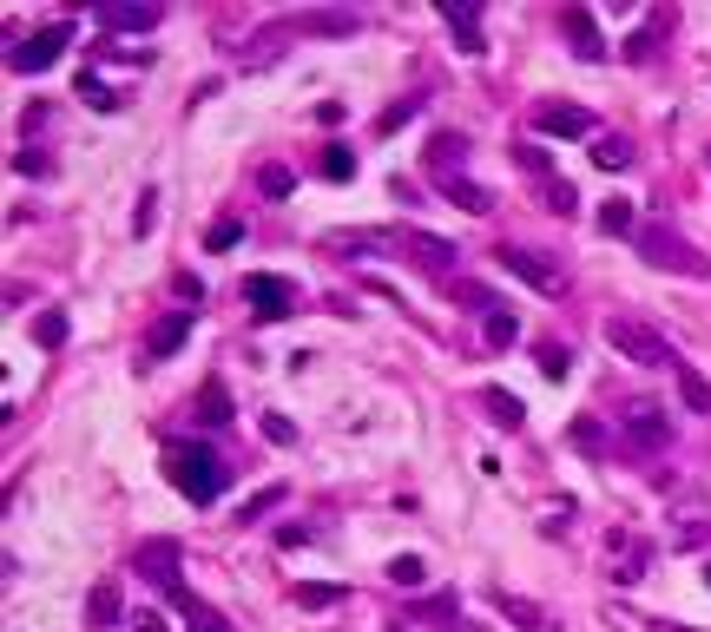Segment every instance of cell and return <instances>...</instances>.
Segmentation results:
<instances>
[{
  "instance_id": "1",
  "label": "cell",
  "mask_w": 711,
  "mask_h": 632,
  "mask_svg": "<svg viewBox=\"0 0 711 632\" xmlns=\"http://www.w3.org/2000/svg\"><path fill=\"white\" fill-rule=\"evenodd\" d=\"M165 474H172V488L198 507H211L224 494V455L205 448V442H172L165 448Z\"/></svg>"
},
{
  "instance_id": "2",
  "label": "cell",
  "mask_w": 711,
  "mask_h": 632,
  "mask_svg": "<svg viewBox=\"0 0 711 632\" xmlns=\"http://www.w3.org/2000/svg\"><path fill=\"white\" fill-rule=\"evenodd\" d=\"M606 343H613L632 369H665V376H672V369L685 363V356H679L672 343H665L659 330H652L646 316H613V323H606Z\"/></svg>"
},
{
  "instance_id": "3",
  "label": "cell",
  "mask_w": 711,
  "mask_h": 632,
  "mask_svg": "<svg viewBox=\"0 0 711 632\" xmlns=\"http://www.w3.org/2000/svg\"><path fill=\"white\" fill-rule=\"evenodd\" d=\"M639 257H646L652 270H679V277H711V257L698 251V244H685L672 224H639Z\"/></svg>"
},
{
  "instance_id": "4",
  "label": "cell",
  "mask_w": 711,
  "mask_h": 632,
  "mask_svg": "<svg viewBox=\"0 0 711 632\" xmlns=\"http://www.w3.org/2000/svg\"><path fill=\"white\" fill-rule=\"evenodd\" d=\"M501 270L507 277H521L527 290H540V297H567V270L553 264V257H540V251H521V244H501Z\"/></svg>"
},
{
  "instance_id": "5",
  "label": "cell",
  "mask_w": 711,
  "mask_h": 632,
  "mask_svg": "<svg viewBox=\"0 0 711 632\" xmlns=\"http://www.w3.org/2000/svg\"><path fill=\"white\" fill-rule=\"evenodd\" d=\"M66 47H73V27H66V20H53V27L27 33V40H20V47L7 53V66H14V73H47V66L60 60Z\"/></svg>"
},
{
  "instance_id": "6",
  "label": "cell",
  "mask_w": 711,
  "mask_h": 632,
  "mask_svg": "<svg viewBox=\"0 0 711 632\" xmlns=\"http://www.w3.org/2000/svg\"><path fill=\"white\" fill-rule=\"evenodd\" d=\"M244 303L257 310V323H284V316L297 310V290H290L284 277H244Z\"/></svg>"
},
{
  "instance_id": "7",
  "label": "cell",
  "mask_w": 711,
  "mask_h": 632,
  "mask_svg": "<svg viewBox=\"0 0 711 632\" xmlns=\"http://www.w3.org/2000/svg\"><path fill=\"white\" fill-rule=\"evenodd\" d=\"M158 20H165L158 0H106V7H99V27L106 33H152Z\"/></svg>"
},
{
  "instance_id": "8",
  "label": "cell",
  "mask_w": 711,
  "mask_h": 632,
  "mask_svg": "<svg viewBox=\"0 0 711 632\" xmlns=\"http://www.w3.org/2000/svg\"><path fill=\"white\" fill-rule=\"evenodd\" d=\"M534 126L547 132V139H593V112L567 106V99H547V106L534 112Z\"/></svg>"
},
{
  "instance_id": "9",
  "label": "cell",
  "mask_w": 711,
  "mask_h": 632,
  "mask_svg": "<svg viewBox=\"0 0 711 632\" xmlns=\"http://www.w3.org/2000/svg\"><path fill=\"white\" fill-rule=\"evenodd\" d=\"M626 442H632V448H646V455H659V448L672 442V422H665V409H652V402H632V415H626Z\"/></svg>"
},
{
  "instance_id": "10",
  "label": "cell",
  "mask_w": 711,
  "mask_h": 632,
  "mask_svg": "<svg viewBox=\"0 0 711 632\" xmlns=\"http://www.w3.org/2000/svg\"><path fill=\"white\" fill-rule=\"evenodd\" d=\"M435 185H442V198H448V205H461L468 218H488V211H494V191L474 185V178H461V172H435Z\"/></svg>"
},
{
  "instance_id": "11",
  "label": "cell",
  "mask_w": 711,
  "mask_h": 632,
  "mask_svg": "<svg viewBox=\"0 0 711 632\" xmlns=\"http://www.w3.org/2000/svg\"><path fill=\"white\" fill-rule=\"evenodd\" d=\"M560 33H567V40H573V53H580V60H606L600 20L586 14V7H567V14H560Z\"/></svg>"
},
{
  "instance_id": "12",
  "label": "cell",
  "mask_w": 711,
  "mask_h": 632,
  "mask_svg": "<svg viewBox=\"0 0 711 632\" xmlns=\"http://www.w3.org/2000/svg\"><path fill=\"white\" fill-rule=\"evenodd\" d=\"M185 336H191V310H165V316H158V330L145 336V356H178Z\"/></svg>"
},
{
  "instance_id": "13",
  "label": "cell",
  "mask_w": 711,
  "mask_h": 632,
  "mask_svg": "<svg viewBox=\"0 0 711 632\" xmlns=\"http://www.w3.org/2000/svg\"><path fill=\"white\" fill-rule=\"evenodd\" d=\"M402 244H409V257H415V264H428V270H455L461 264V251L448 244V237H435V231H409Z\"/></svg>"
},
{
  "instance_id": "14",
  "label": "cell",
  "mask_w": 711,
  "mask_h": 632,
  "mask_svg": "<svg viewBox=\"0 0 711 632\" xmlns=\"http://www.w3.org/2000/svg\"><path fill=\"white\" fill-rule=\"evenodd\" d=\"M139 573H152L165 593H178V586H185V580H178V547H172V540H152V547H139Z\"/></svg>"
},
{
  "instance_id": "15",
  "label": "cell",
  "mask_w": 711,
  "mask_h": 632,
  "mask_svg": "<svg viewBox=\"0 0 711 632\" xmlns=\"http://www.w3.org/2000/svg\"><path fill=\"white\" fill-rule=\"evenodd\" d=\"M442 20H448V33L461 40V53H488V40H481V14H474V7H461V0H442Z\"/></svg>"
},
{
  "instance_id": "16",
  "label": "cell",
  "mask_w": 711,
  "mask_h": 632,
  "mask_svg": "<svg viewBox=\"0 0 711 632\" xmlns=\"http://www.w3.org/2000/svg\"><path fill=\"white\" fill-rule=\"evenodd\" d=\"M514 336H521L514 310H507V303H481V343H488V349H514Z\"/></svg>"
},
{
  "instance_id": "17",
  "label": "cell",
  "mask_w": 711,
  "mask_h": 632,
  "mask_svg": "<svg viewBox=\"0 0 711 632\" xmlns=\"http://www.w3.org/2000/svg\"><path fill=\"white\" fill-rule=\"evenodd\" d=\"M481 409H488L501 428H521V422H527V402H521L514 389H501V382H488V389H481Z\"/></svg>"
},
{
  "instance_id": "18",
  "label": "cell",
  "mask_w": 711,
  "mask_h": 632,
  "mask_svg": "<svg viewBox=\"0 0 711 632\" xmlns=\"http://www.w3.org/2000/svg\"><path fill=\"white\" fill-rule=\"evenodd\" d=\"M494 606H501L514 626H527V632H553V613H547V606H534V600H521V593H494Z\"/></svg>"
},
{
  "instance_id": "19",
  "label": "cell",
  "mask_w": 711,
  "mask_h": 632,
  "mask_svg": "<svg viewBox=\"0 0 711 632\" xmlns=\"http://www.w3.org/2000/svg\"><path fill=\"white\" fill-rule=\"evenodd\" d=\"M593 224H600L606 237H639V205H632V198H606Z\"/></svg>"
},
{
  "instance_id": "20",
  "label": "cell",
  "mask_w": 711,
  "mask_h": 632,
  "mask_svg": "<svg viewBox=\"0 0 711 632\" xmlns=\"http://www.w3.org/2000/svg\"><path fill=\"white\" fill-rule=\"evenodd\" d=\"M198 422H205V428H231V389H224L218 376L198 389Z\"/></svg>"
},
{
  "instance_id": "21",
  "label": "cell",
  "mask_w": 711,
  "mask_h": 632,
  "mask_svg": "<svg viewBox=\"0 0 711 632\" xmlns=\"http://www.w3.org/2000/svg\"><path fill=\"white\" fill-rule=\"evenodd\" d=\"M672 382H679V402H685L692 415H711V382L698 376L692 363H679V369H672Z\"/></svg>"
},
{
  "instance_id": "22",
  "label": "cell",
  "mask_w": 711,
  "mask_h": 632,
  "mask_svg": "<svg viewBox=\"0 0 711 632\" xmlns=\"http://www.w3.org/2000/svg\"><path fill=\"white\" fill-rule=\"evenodd\" d=\"M172 600H178V606H185V619H191V632H231V619H224V613H218V606H198V600H191V593H185V586H178Z\"/></svg>"
},
{
  "instance_id": "23",
  "label": "cell",
  "mask_w": 711,
  "mask_h": 632,
  "mask_svg": "<svg viewBox=\"0 0 711 632\" xmlns=\"http://www.w3.org/2000/svg\"><path fill=\"white\" fill-rule=\"evenodd\" d=\"M665 27H672V20H665V14H652L639 33H626V60H652V47H659V33H665Z\"/></svg>"
},
{
  "instance_id": "24",
  "label": "cell",
  "mask_w": 711,
  "mask_h": 632,
  "mask_svg": "<svg viewBox=\"0 0 711 632\" xmlns=\"http://www.w3.org/2000/svg\"><path fill=\"white\" fill-rule=\"evenodd\" d=\"M323 178H330V185H349V178H356V152H349V145H323Z\"/></svg>"
},
{
  "instance_id": "25",
  "label": "cell",
  "mask_w": 711,
  "mask_h": 632,
  "mask_svg": "<svg viewBox=\"0 0 711 632\" xmlns=\"http://www.w3.org/2000/svg\"><path fill=\"white\" fill-rule=\"evenodd\" d=\"M626 158H632L626 139H613V132H600V139H593V165H600V172H619Z\"/></svg>"
},
{
  "instance_id": "26",
  "label": "cell",
  "mask_w": 711,
  "mask_h": 632,
  "mask_svg": "<svg viewBox=\"0 0 711 632\" xmlns=\"http://www.w3.org/2000/svg\"><path fill=\"white\" fill-rule=\"evenodd\" d=\"M297 33H349L356 27V14H303V20H290Z\"/></svg>"
},
{
  "instance_id": "27",
  "label": "cell",
  "mask_w": 711,
  "mask_h": 632,
  "mask_svg": "<svg viewBox=\"0 0 711 632\" xmlns=\"http://www.w3.org/2000/svg\"><path fill=\"white\" fill-rule=\"evenodd\" d=\"M86 619H93V626H112V619H119V593H112V586H93V600H86Z\"/></svg>"
},
{
  "instance_id": "28",
  "label": "cell",
  "mask_w": 711,
  "mask_h": 632,
  "mask_svg": "<svg viewBox=\"0 0 711 632\" xmlns=\"http://www.w3.org/2000/svg\"><path fill=\"white\" fill-rule=\"evenodd\" d=\"M573 442H580L586 455H606V428L593 422V415H573Z\"/></svg>"
},
{
  "instance_id": "29",
  "label": "cell",
  "mask_w": 711,
  "mask_h": 632,
  "mask_svg": "<svg viewBox=\"0 0 711 632\" xmlns=\"http://www.w3.org/2000/svg\"><path fill=\"white\" fill-rule=\"evenodd\" d=\"M540 198H547L553 211H567V218H573V211H580V191H573L567 178H547V185H540Z\"/></svg>"
},
{
  "instance_id": "30",
  "label": "cell",
  "mask_w": 711,
  "mask_h": 632,
  "mask_svg": "<svg viewBox=\"0 0 711 632\" xmlns=\"http://www.w3.org/2000/svg\"><path fill=\"white\" fill-rule=\"evenodd\" d=\"M534 363L547 369L553 382H560V376H567V369H573V356H567V343H540V349H534Z\"/></svg>"
},
{
  "instance_id": "31",
  "label": "cell",
  "mask_w": 711,
  "mask_h": 632,
  "mask_svg": "<svg viewBox=\"0 0 711 632\" xmlns=\"http://www.w3.org/2000/svg\"><path fill=\"white\" fill-rule=\"evenodd\" d=\"M257 191H264V198H290V191H297V178H290L284 165H264V172H257Z\"/></svg>"
},
{
  "instance_id": "32",
  "label": "cell",
  "mask_w": 711,
  "mask_h": 632,
  "mask_svg": "<svg viewBox=\"0 0 711 632\" xmlns=\"http://www.w3.org/2000/svg\"><path fill=\"white\" fill-rule=\"evenodd\" d=\"M33 343H40V349H60V343H66V316L47 310L40 323H33Z\"/></svg>"
},
{
  "instance_id": "33",
  "label": "cell",
  "mask_w": 711,
  "mask_h": 632,
  "mask_svg": "<svg viewBox=\"0 0 711 632\" xmlns=\"http://www.w3.org/2000/svg\"><path fill=\"white\" fill-rule=\"evenodd\" d=\"M79 99H86L93 112H112V86L99 73H79Z\"/></svg>"
},
{
  "instance_id": "34",
  "label": "cell",
  "mask_w": 711,
  "mask_h": 632,
  "mask_svg": "<svg viewBox=\"0 0 711 632\" xmlns=\"http://www.w3.org/2000/svg\"><path fill=\"white\" fill-rule=\"evenodd\" d=\"M389 580H395V586H422V580H428V567L415 560V553H402V560H389Z\"/></svg>"
},
{
  "instance_id": "35",
  "label": "cell",
  "mask_w": 711,
  "mask_h": 632,
  "mask_svg": "<svg viewBox=\"0 0 711 632\" xmlns=\"http://www.w3.org/2000/svg\"><path fill=\"white\" fill-rule=\"evenodd\" d=\"M455 152H461V139H455V132H442V139L428 145V165H435V172H448V165H455Z\"/></svg>"
},
{
  "instance_id": "36",
  "label": "cell",
  "mask_w": 711,
  "mask_h": 632,
  "mask_svg": "<svg viewBox=\"0 0 711 632\" xmlns=\"http://www.w3.org/2000/svg\"><path fill=\"white\" fill-rule=\"evenodd\" d=\"M237 237H244V224H237V218H218V224H211V237H205V244H211V251H231Z\"/></svg>"
},
{
  "instance_id": "37",
  "label": "cell",
  "mask_w": 711,
  "mask_h": 632,
  "mask_svg": "<svg viewBox=\"0 0 711 632\" xmlns=\"http://www.w3.org/2000/svg\"><path fill=\"white\" fill-rule=\"evenodd\" d=\"M152 224H158V191H139V218H132V231H152Z\"/></svg>"
},
{
  "instance_id": "38",
  "label": "cell",
  "mask_w": 711,
  "mask_h": 632,
  "mask_svg": "<svg viewBox=\"0 0 711 632\" xmlns=\"http://www.w3.org/2000/svg\"><path fill=\"white\" fill-rule=\"evenodd\" d=\"M264 435H270L277 448H290V442H297V428H290V415H264Z\"/></svg>"
},
{
  "instance_id": "39",
  "label": "cell",
  "mask_w": 711,
  "mask_h": 632,
  "mask_svg": "<svg viewBox=\"0 0 711 632\" xmlns=\"http://www.w3.org/2000/svg\"><path fill=\"white\" fill-rule=\"evenodd\" d=\"M336 600H343L336 586H297V606H336Z\"/></svg>"
},
{
  "instance_id": "40",
  "label": "cell",
  "mask_w": 711,
  "mask_h": 632,
  "mask_svg": "<svg viewBox=\"0 0 711 632\" xmlns=\"http://www.w3.org/2000/svg\"><path fill=\"white\" fill-rule=\"evenodd\" d=\"M514 158H521V165H527V172L540 178V185H547V178H553V172H547V152H540V145H521V152H514Z\"/></svg>"
},
{
  "instance_id": "41",
  "label": "cell",
  "mask_w": 711,
  "mask_h": 632,
  "mask_svg": "<svg viewBox=\"0 0 711 632\" xmlns=\"http://www.w3.org/2000/svg\"><path fill=\"white\" fill-rule=\"evenodd\" d=\"M402 126H409V106H389V112L376 119V132H402Z\"/></svg>"
},
{
  "instance_id": "42",
  "label": "cell",
  "mask_w": 711,
  "mask_h": 632,
  "mask_svg": "<svg viewBox=\"0 0 711 632\" xmlns=\"http://www.w3.org/2000/svg\"><path fill=\"white\" fill-rule=\"evenodd\" d=\"M277 501H284V488H264L251 507H244V521H257V514H264V507H277Z\"/></svg>"
},
{
  "instance_id": "43",
  "label": "cell",
  "mask_w": 711,
  "mask_h": 632,
  "mask_svg": "<svg viewBox=\"0 0 711 632\" xmlns=\"http://www.w3.org/2000/svg\"><path fill=\"white\" fill-rule=\"evenodd\" d=\"M132 632H165V613H152V606H145V613H132Z\"/></svg>"
},
{
  "instance_id": "44",
  "label": "cell",
  "mask_w": 711,
  "mask_h": 632,
  "mask_svg": "<svg viewBox=\"0 0 711 632\" xmlns=\"http://www.w3.org/2000/svg\"><path fill=\"white\" fill-rule=\"evenodd\" d=\"M705 534H711V527H705V521H692V527H679V547H705Z\"/></svg>"
},
{
  "instance_id": "45",
  "label": "cell",
  "mask_w": 711,
  "mask_h": 632,
  "mask_svg": "<svg viewBox=\"0 0 711 632\" xmlns=\"http://www.w3.org/2000/svg\"><path fill=\"white\" fill-rule=\"evenodd\" d=\"M705 580H711V567H705Z\"/></svg>"
},
{
  "instance_id": "46",
  "label": "cell",
  "mask_w": 711,
  "mask_h": 632,
  "mask_svg": "<svg viewBox=\"0 0 711 632\" xmlns=\"http://www.w3.org/2000/svg\"><path fill=\"white\" fill-rule=\"evenodd\" d=\"M389 632H395V626H389Z\"/></svg>"
}]
</instances>
